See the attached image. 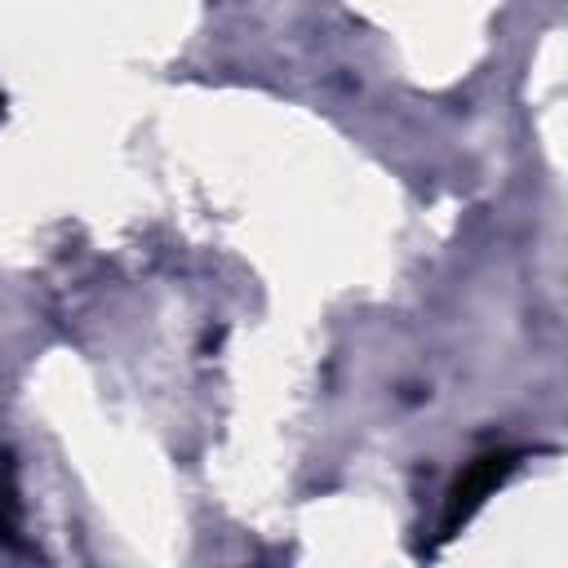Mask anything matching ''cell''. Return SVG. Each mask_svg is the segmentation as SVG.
<instances>
[{
    "label": "cell",
    "mask_w": 568,
    "mask_h": 568,
    "mask_svg": "<svg viewBox=\"0 0 568 568\" xmlns=\"http://www.w3.org/2000/svg\"><path fill=\"white\" fill-rule=\"evenodd\" d=\"M510 470H515V453H484V457H475V462L453 479V488H448L439 537H453V532L484 506V497H488Z\"/></svg>",
    "instance_id": "6da1fadb"
},
{
    "label": "cell",
    "mask_w": 568,
    "mask_h": 568,
    "mask_svg": "<svg viewBox=\"0 0 568 568\" xmlns=\"http://www.w3.org/2000/svg\"><path fill=\"white\" fill-rule=\"evenodd\" d=\"M0 111H4V102H0Z\"/></svg>",
    "instance_id": "7a4b0ae2"
}]
</instances>
